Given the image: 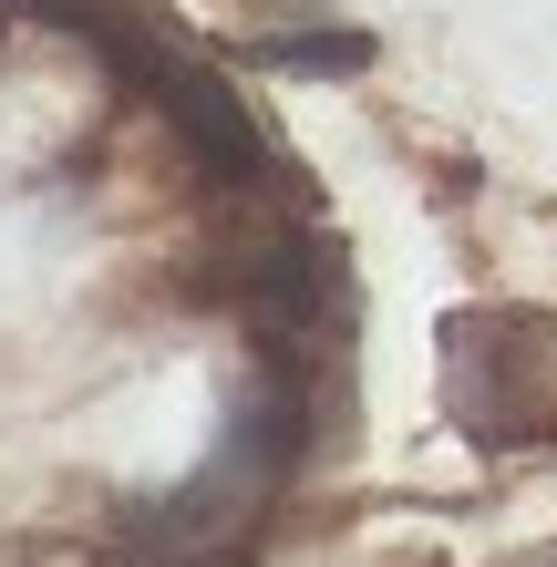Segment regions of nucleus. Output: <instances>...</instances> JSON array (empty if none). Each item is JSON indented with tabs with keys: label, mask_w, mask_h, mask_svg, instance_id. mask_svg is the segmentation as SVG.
<instances>
[{
	"label": "nucleus",
	"mask_w": 557,
	"mask_h": 567,
	"mask_svg": "<svg viewBox=\"0 0 557 567\" xmlns=\"http://www.w3.org/2000/svg\"><path fill=\"white\" fill-rule=\"evenodd\" d=\"M258 73H300V83H341V73H372V31H248L238 42Z\"/></svg>",
	"instance_id": "7ed1b4c3"
},
{
	"label": "nucleus",
	"mask_w": 557,
	"mask_h": 567,
	"mask_svg": "<svg viewBox=\"0 0 557 567\" xmlns=\"http://www.w3.org/2000/svg\"><path fill=\"white\" fill-rule=\"evenodd\" d=\"M444 413L475 454H527L557 433V330L537 310L444 320Z\"/></svg>",
	"instance_id": "f257e3e1"
},
{
	"label": "nucleus",
	"mask_w": 557,
	"mask_h": 567,
	"mask_svg": "<svg viewBox=\"0 0 557 567\" xmlns=\"http://www.w3.org/2000/svg\"><path fill=\"white\" fill-rule=\"evenodd\" d=\"M124 83H145L155 93V114L186 135V155H196V176L207 186H238V196H258V186H289L300 165H289L279 145H269V124L248 114V93H227L207 62H176V52H135L124 62Z\"/></svg>",
	"instance_id": "f03ea898"
}]
</instances>
